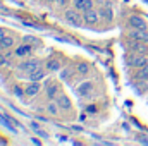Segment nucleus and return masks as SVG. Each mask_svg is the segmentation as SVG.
<instances>
[{
	"label": "nucleus",
	"mask_w": 148,
	"mask_h": 146,
	"mask_svg": "<svg viewBox=\"0 0 148 146\" xmlns=\"http://www.w3.org/2000/svg\"><path fill=\"white\" fill-rule=\"evenodd\" d=\"M5 38V31H3V28H0V41Z\"/></svg>",
	"instance_id": "28"
},
{
	"label": "nucleus",
	"mask_w": 148,
	"mask_h": 146,
	"mask_svg": "<svg viewBox=\"0 0 148 146\" xmlns=\"http://www.w3.org/2000/svg\"><path fill=\"white\" fill-rule=\"evenodd\" d=\"M100 14H102V17H103L105 21H109V23H110L112 17H114V16H112V9H110V5H107L105 9H102V10H100Z\"/></svg>",
	"instance_id": "19"
},
{
	"label": "nucleus",
	"mask_w": 148,
	"mask_h": 146,
	"mask_svg": "<svg viewBox=\"0 0 148 146\" xmlns=\"http://www.w3.org/2000/svg\"><path fill=\"white\" fill-rule=\"evenodd\" d=\"M40 88H41V86H40L38 81H31L29 86L24 89V93H26V96H36L38 93H40Z\"/></svg>",
	"instance_id": "9"
},
{
	"label": "nucleus",
	"mask_w": 148,
	"mask_h": 146,
	"mask_svg": "<svg viewBox=\"0 0 148 146\" xmlns=\"http://www.w3.org/2000/svg\"><path fill=\"white\" fill-rule=\"evenodd\" d=\"M47 69L50 72H57V71H60V62L55 59H50V60H47Z\"/></svg>",
	"instance_id": "15"
},
{
	"label": "nucleus",
	"mask_w": 148,
	"mask_h": 146,
	"mask_svg": "<svg viewBox=\"0 0 148 146\" xmlns=\"http://www.w3.org/2000/svg\"><path fill=\"white\" fill-rule=\"evenodd\" d=\"M29 127H31V131H35V132H36L38 136H41V138H48V134H47V132L38 126L36 122H31V124H29Z\"/></svg>",
	"instance_id": "17"
},
{
	"label": "nucleus",
	"mask_w": 148,
	"mask_h": 146,
	"mask_svg": "<svg viewBox=\"0 0 148 146\" xmlns=\"http://www.w3.org/2000/svg\"><path fill=\"white\" fill-rule=\"evenodd\" d=\"M129 38L148 43V31L147 29H131V31H129Z\"/></svg>",
	"instance_id": "7"
},
{
	"label": "nucleus",
	"mask_w": 148,
	"mask_h": 146,
	"mask_svg": "<svg viewBox=\"0 0 148 146\" xmlns=\"http://www.w3.org/2000/svg\"><path fill=\"white\" fill-rule=\"evenodd\" d=\"M9 57H10V53H5V55H0V65H7V64H9V60H7Z\"/></svg>",
	"instance_id": "23"
},
{
	"label": "nucleus",
	"mask_w": 148,
	"mask_h": 146,
	"mask_svg": "<svg viewBox=\"0 0 148 146\" xmlns=\"http://www.w3.org/2000/svg\"><path fill=\"white\" fill-rule=\"evenodd\" d=\"M43 77H45V71L41 67H38V69L29 72V81H41Z\"/></svg>",
	"instance_id": "14"
},
{
	"label": "nucleus",
	"mask_w": 148,
	"mask_h": 146,
	"mask_svg": "<svg viewBox=\"0 0 148 146\" xmlns=\"http://www.w3.org/2000/svg\"><path fill=\"white\" fill-rule=\"evenodd\" d=\"M147 2H148V0H147Z\"/></svg>",
	"instance_id": "31"
},
{
	"label": "nucleus",
	"mask_w": 148,
	"mask_h": 146,
	"mask_svg": "<svg viewBox=\"0 0 148 146\" xmlns=\"http://www.w3.org/2000/svg\"><path fill=\"white\" fill-rule=\"evenodd\" d=\"M127 46L134 53H145V55L148 53V46H147L145 41H140V40H133L131 38V41H127Z\"/></svg>",
	"instance_id": "3"
},
{
	"label": "nucleus",
	"mask_w": 148,
	"mask_h": 146,
	"mask_svg": "<svg viewBox=\"0 0 148 146\" xmlns=\"http://www.w3.org/2000/svg\"><path fill=\"white\" fill-rule=\"evenodd\" d=\"M127 64L140 69V67H143V65L148 64V59H147L145 53H134V55H129V57H127Z\"/></svg>",
	"instance_id": "2"
},
{
	"label": "nucleus",
	"mask_w": 148,
	"mask_h": 146,
	"mask_svg": "<svg viewBox=\"0 0 148 146\" xmlns=\"http://www.w3.org/2000/svg\"><path fill=\"white\" fill-rule=\"evenodd\" d=\"M55 102L59 103L60 110H71V107H73V103H71L69 96H67V95H62V93H59V96L55 98Z\"/></svg>",
	"instance_id": "8"
},
{
	"label": "nucleus",
	"mask_w": 148,
	"mask_h": 146,
	"mask_svg": "<svg viewBox=\"0 0 148 146\" xmlns=\"http://www.w3.org/2000/svg\"><path fill=\"white\" fill-rule=\"evenodd\" d=\"M29 53H31V46H29V45H21V46H17L16 52H14V55H17V57H26V55H29Z\"/></svg>",
	"instance_id": "12"
},
{
	"label": "nucleus",
	"mask_w": 148,
	"mask_h": 146,
	"mask_svg": "<svg viewBox=\"0 0 148 146\" xmlns=\"http://www.w3.org/2000/svg\"><path fill=\"white\" fill-rule=\"evenodd\" d=\"M59 110H60V107H59V103H57L55 100H50V103L47 105V113L53 117V115H57V113H59Z\"/></svg>",
	"instance_id": "13"
},
{
	"label": "nucleus",
	"mask_w": 148,
	"mask_h": 146,
	"mask_svg": "<svg viewBox=\"0 0 148 146\" xmlns=\"http://www.w3.org/2000/svg\"><path fill=\"white\" fill-rule=\"evenodd\" d=\"M90 64H86V62H79L77 64V72L81 74V76H86V74L90 72Z\"/></svg>",
	"instance_id": "18"
},
{
	"label": "nucleus",
	"mask_w": 148,
	"mask_h": 146,
	"mask_svg": "<svg viewBox=\"0 0 148 146\" xmlns=\"http://www.w3.org/2000/svg\"><path fill=\"white\" fill-rule=\"evenodd\" d=\"M83 21H84L86 24H98V21H100V12L95 10V9H88V10H84V14H83Z\"/></svg>",
	"instance_id": "4"
},
{
	"label": "nucleus",
	"mask_w": 148,
	"mask_h": 146,
	"mask_svg": "<svg viewBox=\"0 0 148 146\" xmlns=\"http://www.w3.org/2000/svg\"><path fill=\"white\" fill-rule=\"evenodd\" d=\"M38 67H41V60L40 59H28V60H24V62H21L17 65V69L24 71V72H31V71H35Z\"/></svg>",
	"instance_id": "1"
},
{
	"label": "nucleus",
	"mask_w": 148,
	"mask_h": 146,
	"mask_svg": "<svg viewBox=\"0 0 148 146\" xmlns=\"http://www.w3.org/2000/svg\"><path fill=\"white\" fill-rule=\"evenodd\" d=\"M57 2H59L60 5H64V3H66V0H57Z\"/></svg>",
	"instance_id": "29"
},
{
	"label": "nucleus",
	"mask_w": 148,
	"mask_h": 146,
	"mask_svg": "<svg viewBox=\"0 0 148 146\" xmlns=\"http://www.w3.org/2000/svg\"><path fill=\"white\" fill-rule=\"evenodd\" d=\"M14 95H16V96L19 98V96H23V95H26V93H24V91H23V89H21L19 86H14Z\"/></svg>",
	"instance_id": "25"
},
{
	"label": "nucleus",
	"mask_w": 148,
	"mask_h": 146,
	"mask_svg": "<svg viewBox=\"0 0 148 146\" xmlns=\"http://www.w3.org/2000/svg\"><path fill=\"white\" fill-rule=\"evenodd\" d=\"M74 69H60V79L64 81H69L71 79V74H73Z\"/></svg>",
	"instance_id": "22"
},
{
	"label": "nucleus",
	"mask_w": 148,
	"mask_h": 146,
	"mask_svg": "<svg viewBox=\"0 0 148 146\" xmlns=\"http://www.w3.org/2000/svg\"><path fill=\"white\" fill-rule=\"evenodd\" d=\"M48 2H57V0H48Z\"/></svg>",
	"instance_id": "30"
},
{
	"label": "nucleus",
	"mask_w": 148,
	"mask_h": 146,
	"mask_svg": "<svg viewBox=\"0 0 148 146\" xmlns=\"http://www.w3.org/2000/svg\"><path fill=\"white\" fill-rule=\"evenodd\" d=\"M138 141H140V143H143V145H148V136H140V138H138Z\"/></svg>",
	"instance_id": "26"
},
{
	"label": "nucleus",
	"mask_w": 148,
	"mask_h": 146,
	"mask_svg": "<svg viewBox=\"0 0 148 146\" xmlns=\"http://www.w3.org/2000/svg\"><path fill=\"white\" fill-rule=\"evenodd\" d=\"M127 24L133 29H147V21L143 17H140V16H131L129 21H127Z\"/></svg>",
	"instance_id": "5"
},
{
	"label": "nucleus",
	"mask_w": 148,
	"mask_h": 146,
	"mask_svg": "<svg viewBox=\"0 0 148 146\" xmlns=\"http://www.w3.org/2000/svg\"><path fill=\"white\" fill-rule=\"evenodd\" d=\"M12 45H14V38L5 36L2 41H0V50H7V48H10Z\"/></svg>",
	"instance_id": "16"
},
{
	"label": "nucleus",
	"mask_w": 148,
	"mask_h": 146,
	"mask_svg": "<svg viewBox=\"0 0 148 146\" xmlns=\"http://www.w3.org/2000/svg\"><path fill=\"white\" fill-rule=\"evenodd\" d=\"M88 9H93V0H83L77 10H83V12H84V10H88Z\"/></svg>",
	"instance_id": "21"
},
{
	"label": "nucleus",
	"mask_w": 148,
	"mask_h": 146,
	"mask_svg": "<svg viewBox=\"0 0 148 146\" xmlns=\"http://www.w3.org/2000/svg\"><path fill=\"white\" fill-rule=\"evenodd\" d=\"M64 17H66V21H67V23H71V24H74V26H79V24H81L79 16H77L74 10H67V12L64 14Z\"/></svg>",
	"instance_id": "11"
},
{
	"label": "nucleus",
	"mask_w": 148,
	"mask_h": 146,
	"mask_svg": "<svg viewBox=\"0 0 148 146\" xmlns=\"http://www.w3.org/2000/svg\"><path fill=\"white\" fill-rule=\"evenodd\" d=\"M93 89V83L91 81H84V83H81L79 86H77V93L81 95V96H88V93Z\"/></svg>",
	"instance_id": "10"
},
{
	"label": "nucleus",
	"mask_w": 148,
	"mask_h": 146,
	"mask_svg": "<svg viewBox=\"0 0 148 146\" xmlns=\"http://www.w3.org/2000/svg\"><path fill=\"white\" fill-rule=\"evenodd\" d=\"M86 112H90V113H95V112H97V107H95V105H90V107L86 108Z\"/></svg>",
	"instance_id": "27"
},
{
	"label": "nucleus",
	"mask_w": 148,
	"mask_h": 146,
	"mask_svg": "<svg viewBox=\"0 0 148 146\" xmlns=\"http://www.w3.org/2000/svg\"><path fill=\"white\" fill-rule=\"evenodd\" d=\"M45 95H47L48 100H55V98L59 96V88H57V84L52 83V81H48V83L45 84Z\"/></svg>",
	"instance_id": "6"
},
{
	"label": "nucleus",
	"mask_w": 148,
	"mask_h": 146,
	"mask_svg": "<svg viewBox=\"0 0 148 146\" xmlns=\"http://www.w3.org/2000/svg\"><path fill=\"white\" fill-rule=\"evenodd\" d=\"M3 117H5V119L9 120V124H12V126H19V122H17V120H16L14 117H10V115H7V113H3Z\"/></svg>",
	"instance_id": "24"
},
{
	"label": "nucleus",
	"mask_w": 148,
	"mask_h": 146,
	"mask_svg": "<svg viewBox=\"0 0 148 146\" xmlns=\"http://www.w3.org/2000/svg\"><path fill=\"white\" fill-rule=\"evenodd\" d=\"M136 77H141V79H148V64L138 69V72H136Z\"/></svg>",
	"instance_id": "20"
}]
</instances>
